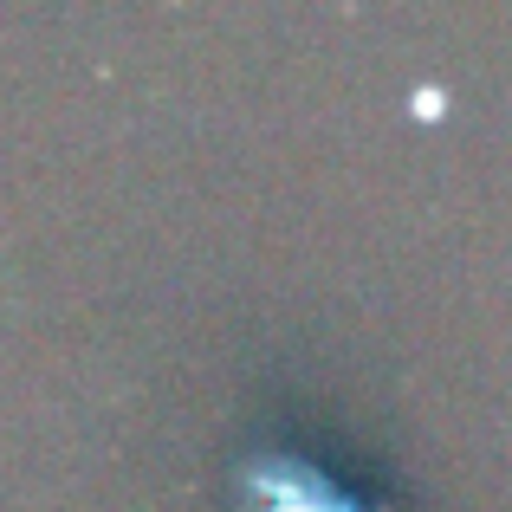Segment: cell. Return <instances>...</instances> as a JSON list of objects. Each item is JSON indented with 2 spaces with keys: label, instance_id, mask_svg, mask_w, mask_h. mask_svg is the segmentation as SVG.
I'll use <instances>...</instances> for the list:
<instances>
[{
  "label": "cell",
  "instance_id": "obj_1",
  "mask_svg": "<svg viewBox=\"0 0 512 512\" xmlns=\"http://www.w3.org/2000/svg\"><path fill=\"white\" fill-rule=\"evenodd\" d=\"M234 506L240 512H370L350 487L325 474L318 461L292 448H253L234 461Z\"/></svg>",
  "mask_w": 512,
  "mask_h": 512
}]
</instances>
